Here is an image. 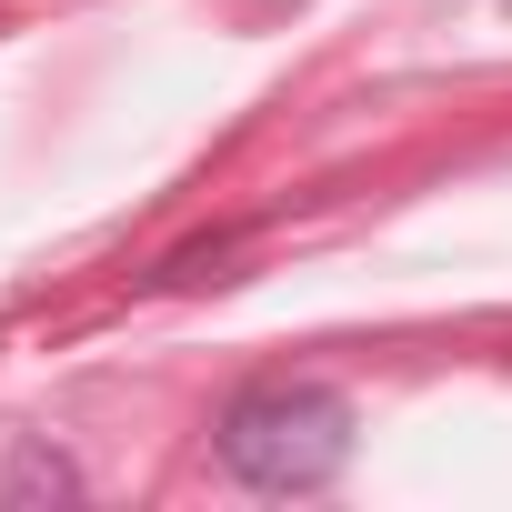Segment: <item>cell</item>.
<instances>
[{
    "label": "cell",
    "mask_w": 512,
    "mask_h": 512,
    "mask_svg": "<svg viewBox=\"0 0 512 512\" xmlns=\"http://www.w3.org/2000/svg\"><path fill=\"white\" fill-rule=\"evenodd\" d=\"M91 482H81V462L71 452H51V442H21L11 452V472H0V502H81Z\"/></svg>",
    "instance_id": "2"
},
{
    "label": "cell",
    "mask_w": 512,
    "mask_h": 512,
    "mask_svg": "<svg viewBox=\"0 0 512 512\" xmlns=\"http://www.w3.org/2000/svg\"><path fill=\"white\" fill-rule=\"evenodd\" d=\"M352 402L332 382H251L221 402V472L241 492H272V502H302V492H332L342 462H352Z\"/></svg>",
    "instance_id": "1"
}]
</instances>
